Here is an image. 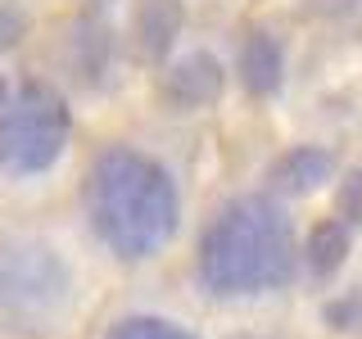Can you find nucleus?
I'll return each mask as SVG.
<instances>
[{"label": "nucleus", "instance_id": "f257e3e1", "mask_svg": "<svg viewBox=\"0 0 362 339\" xmlns=\"http://www.w3.org/2000/svg\"><path fill=\"white\" fill-rule=\"evenodd\" d=\"M90 222L118 258H154L177 231V186L150 154L113 145L90 167Z\"/></svg>", "mask_w": 362, "mask_h": 339}, {"label": "nucleus", "instance_id": "f03ea898", "mask_svg": "<svg viewBox=\"0 0 362 339\" xmlns=\"http://www.w3.org/2000/svg\"><path fill=\"white\" fill-rule=\"evenodd\" d=\"M294 276V235L286 213L272 199H235L213 218L199 244L204 290L245 299V294L281 290Z\"/></svg>", "mask_w": 362, "mask_h": 339}, {"label": "nucleus", "instance_id": "7ed1b4c3", "mask_svg": "<svg viewBox=\"0 0 362 339\" xmlns=\"http://www.w3.org/2000/svg\"><path fill=\"white\" fill-rule=\"evenodd\" d=\"M68 145V109L41 82H0V172L37 177Z\"/></svg>", "mask_w": 362, "mask_h": 339}, {"label": "nucleus", "instance_id": "20e7f679", "mask_svg": "<svg viewBox=\"0 0 362 339\" xmlns=\"http://www.w3.org/2000/svg\"><path fill=\"white\" fill-rule=\"evenodd\" d=\"M68 267L41 244L0 254V312L18 321H50L68 303Z\"/></svg>", "mask_w": 362, "mask_h": 339}, {"label": "nucleus", "instance_id": "39448f33", "mask_svg": "<svg viewBox=\"0 0 362 339\" xmlns=\"http://www.w3.org/2000/svg\"><path fill=\"white\" fill-rule=\"evenodd\" d=\"M218 90H222V68L213 54H190L173 73V100H181V105H209Z\"/></svg>", "mask_w": 362, "mask_h": 339}, {"label": "nucleus", "instance_id": "423d86ee", "mask_svg": "<svg viewBox=\"0 0 362 339\" xmlns=\"http://www.w3.org/2000/svg\"><path fill=\"white\" fill-rule=\"evenodd\" d=\"M281 45L276 37H267V32H258V37H249L245 54H240V73H245V86L254 90V95H267V90H276L281 82Z\"/></svg>", "mask_w": 362, "mask_h": 339}, {"label": "nucleus", "instance_id": "0eeeda50", "mask_svg": "<svg viewBox=\"0 0 362 339\" xmlns=\"http://www.w3.org/2000/svg\"><path fill=\"white\" fill-rule=\"evenodd\" d=\"M331 172H335V158L326 150H317V145H299V150H290L276 163V181L286 190H313V186H322Z\"/></svg>", "mask_w": 362, "mask_h": 339}, {"label": "nucleus", "instance_id": "6e6552de", "mask_svg": "<svg viewBox=\"0 0 362 339\" xmlns=\"http://www.w3.org/2000/svg\"><path fill=\"white\" fill-rule=\"evenodd\" d=\"M344 254H349V226L344 222H322V226H313V235H308V244H303V258H308V267L317 271V276H331V271L344 263Z\"/></svg>", "mask_w": 362, "mask_h": 339}, {"label": "nucleus", "instance_id": "1a4fd4ad", "mask_svg": "<svg viewBox=\"0 0 362 339\" xmlns=\"http://www.w3.org/2000/svg\"><path fill=\"white\" fill-rule=\"evenodd\" d=\"M181 32V5L177 0H150L141 14V37H145V50L150 54H163L173 37Z\"/></svg>", "mask_w": 362, "mask_h": 339}, {"label": "nucleus", "instance_id": "9d476101", "mask_svg": "<svg viewBox=\"0 0 362 339\" xmlns=\"http://www.w3.org/2000/svg\"><path fill=\"white\" fill-rule=\"evenodd\" d=\"M109 339H195V335L173 326V321H158V316H132V321L113 326Z\"/></svg>", "mask_w": 362, "mask_h": 339}, {"label": "nucleus", "instance_id": "9b49d317", "mask_svg": "<svg viewBox=\"0 0 362 339\" xmlns=\"http://www.w3.org/2000/svg\"><path fill=\"white\" fill-rule=\"evenodd\" d=\"M339 218L344 222H358L362 218V172H354L339 190Z\"/></svg>", "mask_w": 362, "mask_h": 339}]
</instances>
